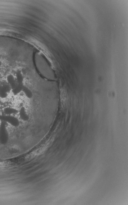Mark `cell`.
Masks as SVG:
<instances>
[{
  "mask_svg": "<svg viewBox=\"0 0 128 205\" xmlns=\"http://www.w3.org/2000/svg\"><path fill=\"white\" fill-rule=\"evenodd\" d=\"M7 123L1 121L0 124V144L5 145L8 142L9 136L7 129Z\"/></svg>",
  "mask_w": 128,
  "mask_h": 205,
  "instance_id": "6da1fadb",
  "label": "cell"
},
{
  "mask_svg": "<svg viewBox=\"0 0 128 205\" xmlns=\"http://www.w3.org/2000/svg\"><path fill=\"white\" fill-rule=\"evenodd\" d=\"M12 89L7 80L0 83V97L2 98H7Z\"/></svg>",
  "mask_w": 128,
  "mask_h": 205,
  "instance_id": "7a4b0ae2",
  "label": "cell"
},
{
  "mask_svg": "<svg viewBox=\"0 0 128 205\" xmlns=\"http://www.w3.org/2000/svg\"><path fill=\"white\" fill-rule=\"evenodd\" d=\"M0 120L9 123L14 127H18L20 125V121L19 119L12 115H0Z\"/></svg>",
  "mask_w": 128,
  "mask_h": 205,
  "instance_id": "3957f363",
  "label": "cell"
},
{
  "mask_svg": "<svg viewBox=\"0 0 128 205\" xmlns=\"http://www.w3.org/2000/svg\"><path fill=\"white\" fill-rule=\"evenodd\" d=\"M6 80H7V82L10 84L12 89L16 87L19 84L15 75L14 76L12 74L8 75L6 77Z\"/></svg>",
  "mask_w": 128,
  "mask_h": 205,
  "instance_id": "277c9868",
  "label": "cell"
},
{
  "mask_svg": "<svg viewBox=\"0 0 128 205\" xmlns=\"http://www.w3.org/2000/svg\"><path fill=\"white\" fill-rule=\"evenodd\" d=\"M19 114L21 119L23 121H27L29 120V116L27 114L26 109L24 107H22L20 108Z\"/></svg>",
  "mask_w": 128,
  "mask_h": 205,
  "instance_id": "5b68a950",
  "label": "cell"
},
{
  "mask_svg": "<svg viewBox=\"0 0 128 205\" xmlns=\"http://www.w3.org/2000/svg\"><path fill=\"white\" fill-rule=\"evenodd\" d=\"M15 76L19 84H24V77L21 71L17 70L15 72Z\"/></svg>",
  "mask_w": 128,
  "mask_h": 205,
  "instance_id": "8992f818",
  "label": "cell"
},
{
  "mask_svg": "<svg viewBox=\"0 0 128 205\" xmlns=\"http://www.w3.org/2000/svg\"><path fill=\"white\" fill-rule=\"evenodd\" d=\"M24 86V84H19L16 87L11 90L13 94L14 95H17L20 94L21 92L23 91Z\"/></svg>",
  "mask_w": 128,
  "mask_h": 205,
  "instance_id": "52a82bcc",
  "label": "cell"
},
{
  "mask_svg": "<svg viewBox=\"0 0 128 205\" xmlns=\"http://www.w3.org/2000/svg\"><path fill=\"white\" fill-rule=\"evenodd\" d=\"M4 112L6 115H11L17 113L18 111L12 107H7L4 109Z\"/></svg>",
  "mask_w": 128,
  "mask_h": 205,
  "instance_id": "ba28073f",
  "label": "cell"
},
{
  "mask_svg": "<svg viewBox=\"0 0 128 205\" xmlns=\"http://www.w3.org/2000/svg\"><path fill=\"white\" fill-rule=\"evenodd\" d=\"M23 92H24L26 96L28 98H32L33 97V93L28 88L24 85L23 88Z\"/></svg>",
  "mask_w": 128,
  "mask_h": 205,
  "instance_id": "9c48e42d",
  "label": "cell"
}]
</instances>
